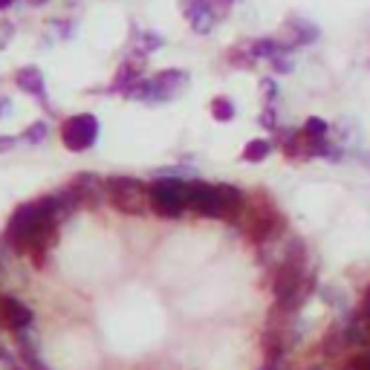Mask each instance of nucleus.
<instances>
[{
  "label": "nucleus",
  "mask_w": 370,
  "mask_h": 370,
  "mask_svg": "<svg viewBox=\"0 0 370 370\" xmlns=\"http://www.w3.org/2000/svg\"><path fill=\"white\" fill-rule=\"evenodd\" d=\"M105 200L121 214H145L151 209V185H145L133 177H113L105 183Z\"/></svg>",
  "instance_id": "nucleus-4"
},
{
  "label": "nucleus",
  "mask_w": 370,
  "mask_h": 370,
  "mask_svg": "<svg viewBox=\"0 0 370 370\" xmlns=\"http://www.w3.org/2000/svg\"><path fill=\"white\" fill-rule=\"evenodd\" d=\"M341 370H370V350H356V356L344 362Z\"/></svg>",
  "instance_id": "nucleus-18"
},
{
  "label": "nucleus",
  "mask_w": 370,
  "mask_h": 370,
  "mask_svg": "<svg viewBox=\"0 0 370 370\" xmlns=\"http://www.w3.org/2000/svg\"><path fill=\"white\" fill-rule=\"evenodd\" d=\"M12 145H15V139H0V151H9Z\"/></svg>",
  "instance_id": "nucleus-26"
},
{
  "label": "nucleus",
  "mask_w": 370,
  "mask_h": 370,
  "mask_svg": "<svg viewBox=\"0 0 370 370\" xmlns=\"http://www.w3.org/2000/svg\"><path fill=\"white\" fill-rule=\"evenodd\" d=\"M284 350H286V341H284V336H281V330H269L266 336H263V356H266V362L269 364H275L281 356H284Z\"/></svg>",
  "instance_id": "nucleus-12"
},
{
  "label": "nucleus",
  "mask_w": 370,
  "mask_h": 370,
  "mask_svg": "<svg viewBox=\"0 0 370 370\" xmlns=\"http://www.w3.org/2000/svg\"><path fill=\"white\" fill-rule=\"evenodd\" d=\"M12 32H15V29L9 27V23H4V29H0V46H6V41L12 38Z\"/></svg>",
  "instance_id": "nucleus-25"
},
{
  "label": "nucleus",
  "mask_w": 370,
  "mask_h": 370,
  "mask_svg": "<svg viewBox=\"0 0 370 370\" xmlns=\"http://www.w3.org/2000/svg\"><path fill=\"white\" fill-rule=\"evenodd\" d=\"M185 209L200 217L237 223L246 211V194L237 185H209V183H185Z\"/></svg>",
  "instance_id": "nucleus-2"
},
{
  "label": "nucleus",
  "mask_w": 370,
  "mask_h": 370,
  "mask_svg": "<svg viewBox=\"0 0 370 370\" xmlns=\"http://www.w3.org/2000/svg\"><path fill=\"white\" fill-rule=\"evenodd\" d=\"M29 4H32V6H41V4H46V0H29Z\"/></svg>",
  "instance_id": "nucleus-29"
},
{
  "label": "nucleus",
  "mask_w": 370,
  "mask_h": 370,
  "mask_svg": "<svg viewBox=\"0 0 370 370\" xmlns=\"http://www.w3.org/2000/svg\"><path fill=\"white\" fill-rule=\"evenodd\" d=\"M151 84H154V93L171 95L180 84H185V72H180V70H165V72H159V76Z\"/></svg>",
  "instance_id": "nucleus-11"
},
{
  "label": "nucleus",
  "mask_w": 370,
  "mask_h": 370,
  "mask_svg": "<svg viewBox=\"0 0 370 370\" xmlns=\"http://www.w3.org/2000/svg\"><path fill=\"white\" fill-rule=\"evenodd\" d=\"M272 67H275V72H292V61H286V58H281V55L272 58Z\"/></svg>",
  "instance_id": "nucleus-24"
},
{
  "label": "nucleus",
  "mask_w": 370,
  "mask_h": 370,
  "mask_svg": "<svg viewBox=\"0 0 370 370\" xmlns=\"http://www.w3.org/2000/svg\"><path fill=\"white\" fill-rule=\"evenodd\" d=\"M286 27H289V32L295 35V38H292V46L312 44V41L318 38V27H315V23H310V20L298 18V15H292V18L286 20Z\"/></svg>",
  "instance_id": "nucleus-9"
},
{
  "label": "nucleus",
  "mask_w": 370,
  "mask_h": 370,
  "mask_svg": "<svg viewBox=\"0 0 370 370\" xmlns=\"http://www.w3.org/2000/svg\"><path fill=\"white\" fill-rule=\"evenodd\" d=\"M304 133H310V136H327V131H330V125L322 119V116H310L307 121H304V128H301Z\"/></svg>",
  "instance_id": "nucleus-17"
},
{
  "label": "nucleus",
  "mask_w": 370,
  "mask_h": 370,
  "mask_svg": "<svg viewBox=\"0 0 370 370\" xmlns=\"http://www.w3.org/2000/svg\"><path fill=\"white\" fill-rule=\"evenodd\" d=\"M139 41L145 44V46H142V53H154L157 46H162V38H159V35H154V32H142V35H139Z\"/></svg>",
  "instance_id": "nucleus-20"
},
{
  "label": "nucleus",
  "mask_w": 370,
  "mask_h": 370,
  "mask_svg": "<svg viewBox=\"0 0 370 370\" xmlns=\"http://www.w3.org/2000/svg\"><path fill=\"white\" fill-rule=\"evenodd\" d=\"M18 87L23 90V93H32V95H41L44 93V76H41V70L38 67H23L20 72H18Z\"/></svg>",
  "instance_id": "nucleus-10"
},
{
  "label": "nucleus",
  "mask_w": 370,
  "mask_h": 370,
  "mask_svg": "<svg viewBox=\"0 0 370 370\" xmlns=\"http://www.w3.org/2000/svg\"><path fill=\"white\" fill-rule=\"evenodd\" d=\"M226 58H229L232 67H240V70H249V67L255 64V55L249 53V46H246V49H243V46L229 49V55H226Z\"/></svg>",
  "instance_id": "nucleus-16"
},
{
  "label": "nucleus",
  "mask_w": 370,
  "mask_h": 370,
  "mask_svg": "<svg viewBox=\"0 0 370 370\" xmlns=\"http://www.w3.org/2000/svg\"><path fill=\"white\" fill-rule=\"evenodd\" d=\"M12 4H15V0H0V9H9Z\"/></svg>",
  "instance_id": "nucleus-28"
},
{
  "label": "nucleus",
  "mask_w": 370,
  "mask_h": 370,
  "mask_svg": "<svg viewBox=\"0 0 370 370\" xmlns=\"http://www.w3.org/2000/svg\"><path fill=\"white\" fill-rule=\"evenodd\" d=\"M211 116H214L217 121H232V119H234V105H232V98H226V95L211 98Z\"/></svg>",
  "instance_id": "nucleus-15"
},
{
  "label": "nucleus",
  "mask_w": 370,
  "mask_h": 370,
  "mask_svg": "<svg viewBox=\"0 0 370 370\" xmlns=\"http://www.w3.org/2000/svg\"><path fill=\"white\" fill-rule=\"evenodd\" d=\"M139 76H142V58H128L125 64L119 67V72H116V79H113L110 90H128L131 84L139 81Z\"/></svg>",
  "instance_id": "nucleus-8"
},
{
  "label": "nucleus",
  "mask_w": 370,
  "mask_h": 370,
  "mask_svg": "<svg viewBox=\"0 0 370 370\" xmlns=\"http://www.w3.org/2000/svg\"><path fill=\"white\" fill-rule=\"evenodd\" d=\"M95 136H98V121L90 113L70 116L61 121V142H64V147H70V151H76V154L87 151L95 142Z\"/></svg>",
  "instance_id": "nucleus-6"
},
{
  "label": "nucleus",
  "mask_w": 370,
  "mask_h": 370,
  "mask_svg": "<svg viewBox=\"0 0 370 370\" xmlns=\"http://www.w3.org/2000/svg\"><path fill=\"white\" fill-rule=\"evenodd\" d=\"M151 209L159 217L174 220L185 211V183L180 180H157L151 185Z\"/></svg>",
  "instance_id": "nucleus-5"
},
{
  "label": "nucleus",
  "mask_w": 370,
  "mask_h": 370,
  "mask_svg": "<svg viewBox=\"0 0 370 370\" xmlns=\"http://www.w3.org/2000/svg\"><path fill=\"white\" fill-rule=\"evenodd\" d=\"M359 159H362V162L370 168V151H362V154H359Z\"/></svg>",
  "instance_id": "nucleus-27"
},
{
  "label": "nucleus",
  "mask_w": 370,
  "mask_h": 370,
  "mask_svg": "<svg viewBox=\"0 0 370 370\" xmlns=\"http://www.w3.org/2000/svg\"><path fill=\"white\" fill-rule=\"evenodd\" d=\"M269 154H272V145H269L266 139H252L249 145L243 147V159L246 162H263Z\"/></svg>",
  "instance_id": "nucleus-14"
},
{
  "label": "nucleus",
  "mask_w": 370,
  "mask_h": 370,
  "mask_svg": "<svg viewBox=\"0 0 370 370\" xmlns=\"http://www.w3.org/2000/svg\"><path fill=\"white\" fill-rule=\"evenodd\" d=\"M226 4H229V0H226Z\"/></svg>",
  "instance_id": "nucleus-30"
},
{
  "label": "nucleus",
  "mask_w": 370,
  "mask_h": 370,
  "mask_svg": "<svg viewBox=\"0 0 370 370\" xmlns=\"http://www.w3.org/2000/svg\"><path fill=\"white\" fill-rule=\"evenodd\" d=\"M260 90H263V95L269 98V102H275L278 87H275V81H272V79H263V81H260Z\"/></svg>",
  "instance_id": "nucleus-23"
},
{
  "label": "nucleus",
  "mask_w": 370,
  "mask_h": 370,
  "mask_svg": "<svg viewBox=\"0 0 370 370\" xmlns=\"http://www.w3.org/2000/svg\"><path fill=\"white\" fill-rule=\"evenodd\" d=\"M260 125H263L266 131H275V128H278V121H275V110H272V107H266V110H263Z\"/></svg>",
  "instance_id": "nucleus-21"
},
{
  "label": "nucleus",
  "mask_w": 370,
  "mask_h": 370,
  "mask_svg": "<svg viewBox=\"0 0 370 370\" xmlns=\"http://www.w3.org/2000/svg\"><path fill=\"white\" fill-rule=\"evenodd\" d=\"M0 324L9 330H23L32 324V310L12 295H0Z\"/></svg>",
  "instance_id": "nucleus-7"
},
{
  "label": "nucleus",
  "mask_w": 370,
  "mask_h": 370,
  "mask_svg": "<svg viewBox=\"0 0 370 370\" xmlns=\"http://www.w3.org/2000/svg\"><path fill=\"white\" fill-rule=\"evenodd\" d=\"M23 139H27L29 145L44 142V139H46V121H35L32 128H27V131H23Z\"/></svg>",
  "instance_id": "nucleus-19"
},
{
  "label": "nucleus",
  "mask_w": 370,
  "mask_h": 370,
  "mask_svg": "<svg viewBox=\"0 0 370 370\" xmlns=\"http://www.w3.org/2000/svg\"><path fill=\"white\" fill-rule=\"evenodd\" d=\"M243 232L252 243H269L286 232V217L281 214V209L272 203V197L266 191H255L249 200H246V211H243Z\"/></svg>",
  "instance_id": "nucleus-3"
},
{
  "label": "nucleus",
  "mask_w": 370,
  "mask_h": 370,
  "mask_svg": "<svg viewBox=\"0 0 370 370\" xmlns=\"http://www.w3.org/2000/svg\"><path fill=\"white\" fill-rule=\"evenodd\" d=\"M284 49H286V46H284L281 41H275V38H258V41L249 44V53L255 55V61H258V58H269V61H272L275 55L284 53Z\"/></svg>",
  "instance_id": "nucleus-13"
},
{
  "label": "nucleus",
  "mask_w": 370,
  "mask_h": 370,
  "mask_svg": "<svg viewBox=\"0 0 370 370\" xmlns=\"http://www.w3.org/2000/svg\"><path fill=\"white\" fill-rule=\"evenodd\" d=\"M58 209H61L58 197H46V200L20 206L6 226L9 246L18 255H29L35 269H44L46 249L55 246L58 240V223H55Z\"/></svg>",
  "instance_id": "nucleus-1"
},
{
  "label": "nucleus",
  "mask_w": 370,
  "mask_h": 370,
  "mask_svg": "<svg viewBox=\"0 0 370 370\" xmlns=\"http://www.w3.org/2000/svg\"><path fill=\"white\" fill-rule=\"evenodd\" d=\"M356 312L370 322V286L364 289V295H362V301H359V310H356Z\"/></svg>",
  "instance_id": "nucleus-22"
}]
</instances>
